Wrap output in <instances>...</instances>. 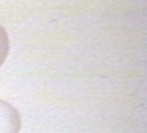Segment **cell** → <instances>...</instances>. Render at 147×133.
I'll return each mask as SVG.
<instances>
[{"label": "cell", "instance_id": "6da1fadb", "mask_svg": "<svg viewBox=\"0 0 147 133\" xmlns=\"http://www.w3.org/2000/svg\"><path fill=\"white\" fill-rule=\"evenodd\" d=\"M21 124L18 110L10 103L0 99V133H20Z\"/></svg>", "mask_w": 147, "mask_h": 133}, {"label": "cell", "instance_id": "7a4b0ae2", "mask_svg": "<svg viewBox=\"0 0 147 133\" xmlns=\"http://www.w3.org/2000/svg\"><path fill=\"white\" fill-rule=\"evenodd\" d=\"M9 47V39L7 33L5 29L0 25V67L7 58Z\"/></svg>", "mask_w": 147, "mask_h": 133}]
</instances>
